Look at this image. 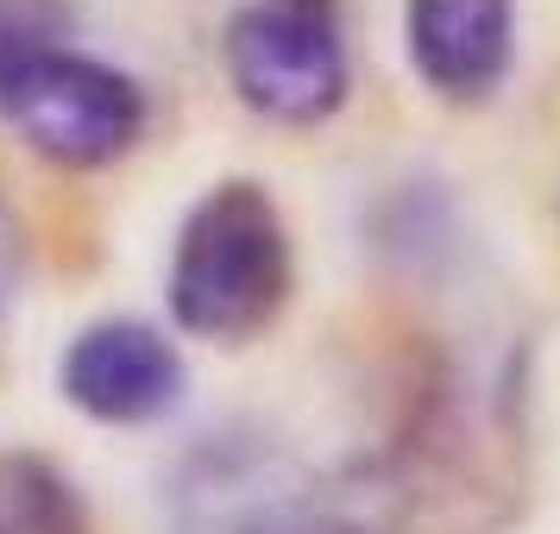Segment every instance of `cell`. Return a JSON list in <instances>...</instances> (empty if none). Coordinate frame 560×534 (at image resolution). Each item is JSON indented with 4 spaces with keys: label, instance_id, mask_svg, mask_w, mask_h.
<instances>
[{
    "label": "cell",
    "instance_id": "6da1fadb",
    "mask_svg": "<svg viewBox=\"0 0 560 534\" xmlns=\"http://www.w3.org/2000/svg\"><path fill=\"white\" fill-rule=\"evenodd\" d=\"M429 484L441 465H416V453L308 472L253 434H228L183 465L171 503L177 534H454L441 515L454 490Z\"/></svg>",
    "mask_w": 560,
    "mask_h": 534
},
{
    "label": "cell",
    "instance_id": "7a4b0ae2",
    "mask_svg": "<svg viewBox=\"0 0 560 534\" xmlns=\"http://www.w3.org/2000/svg\"><path fill=\"white\" fill-rule=\"evenodd\" d=\"M290 283H296L290 221L265 182L228 177L196 195L164 271L171 321L189 340H214V346L258 340L283 315Z\"/></svg>",
    "mask_w": 560,
    "mask_h": 534
},
{
    "label": "cell",
    "instance_id": "3957f363",
    "mask_svg": "<svg viewBox=\"0 0 560 534\" xmlns=\"http://www.w3.org/2000/svg\"><path fill=\"white\" fill-rule=\"evenodd\" d=\"M145 88L102 57L57 45L45 26H0V120L45 164L102 170L145 132Z\"/></svg>",
    "mask_w": 560,
    "mask_h": 534
},
{
    "label": "cell",
    "instance_id": "277c9868",
    "mask_svg": "<svg viewBox=\"0 0 560 534\" xmlns=\"http://www.w3.org/2000/svg\"><path fill=\"white\" fill-rule=\"evenodd\" d=\"M240 107L271 127H322L347 107L353 51L340 0H240L221 32Z\"/></svg>",
    "mask_w": 560,
    "mask_h": 534
},
{
    "label": "cell",
    "instance_id": "5b68a950",
    "mask_svg": "<svg viewBox=\"0 0 560 534\" xmlns=\"http://www.w3.org/2000/svg\"><path fill=\"white\" fill-rule=\"evenodd\" d=\"M57 390H63V403L82 408L102 428H145L183 403L189 365H183V346L158 321L102 315L63 346Z\"/></svg>",
    "mask_w": 560,
    "mask_h": 534
},
{
    "label": "cell",
    "instance_id": "8992f818",
    "mask_svg": "<svg viewBox=\"0 0 560 534\" xmlns=\"http://www.w3.org/2000/svg\"><path fill=\"white\" fill-rule=\"evenodd\" d=\"M404 51L441 102H485L516 57V0H404Z\"/></svg>",
    "mask_w": 560,
    "mask_h": 534
},
{
    "label": "cell",
    "instance_id": "52a82bcc",
    "mask_svg": "<svg viewBox=\"0 0 560 534\" xmlns=\"http://www.w3.org/2000/svg\"><path fill=\"white\" fill-rule=\"evenodd\" d=\"M0 534H95L77 478L45 453L0 447Z\"/></svg>",
    "mask_w": 560,
    "mask_h": 534
},
{
    "label": "cell",
    "instance_id": "ba28073f",
    "mask_svg": "<svg viewBox=\"0 0 560 534\" xmlns=\"http://www.w3.org/2000/svg\"><path fill=\"white\" fill-rule=\"evenodd\" d=\"M20 271H26V233L13 221V207L0 202V321H7V308L20 296Z\"/></svg>",
    "mask_w": 560,
    "mask_h": 534
}]
</instances>
